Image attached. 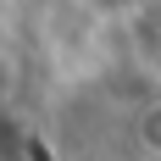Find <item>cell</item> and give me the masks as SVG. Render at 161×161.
I'll return each mask as SVG.
<instances>
[{"label":"cell","mask_w":161,"mask_h":161,"mask_svg":"<svg viewBox=\"0 0 161 161\" xmlns=\"http://www.w3.org/2000/svg\"><path fill=\"white\" fill-rule=\"evenodd\" d=\"M78 6H89V11H100V17H128V11H139V6H150V0H78Z\"/></svg>","instance_id":"1"}]
</instances>
